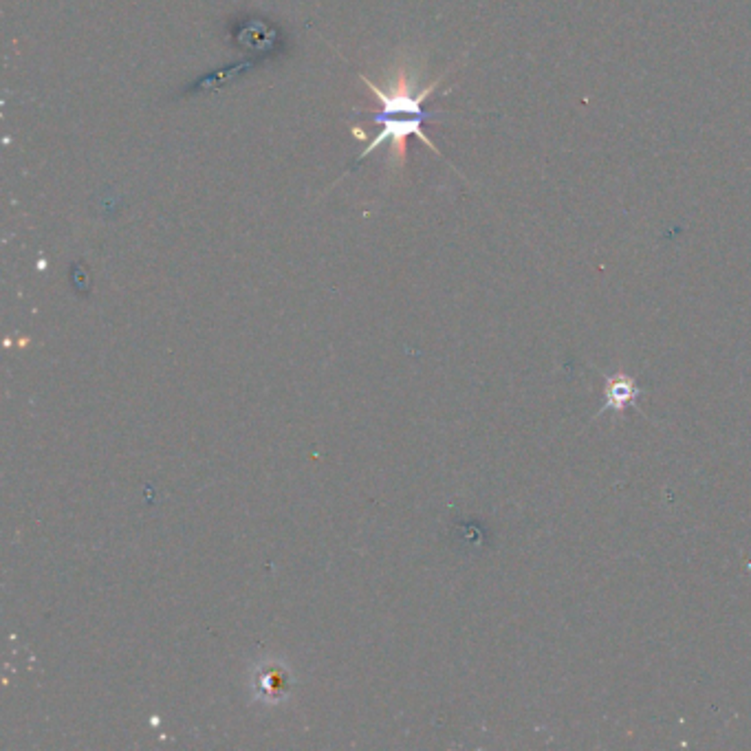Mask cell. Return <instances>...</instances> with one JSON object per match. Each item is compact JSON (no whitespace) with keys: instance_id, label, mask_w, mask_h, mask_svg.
Returning a JSON list of instances; mask_svg holds the SVG:
<instances>
[{"instance_id":"cell-1","label":"cell","mask_w":751,"mask_h":751,"mask_svg":"<svg viewBox=\"0 0 751 751\" xmlns=\"http://www.w3.org/2000/svg\"><path fill=\"white\" fill-rule=\"evenodd\" d=\"M637 394V390L633 388V382L630 379H622L619 384H613L610 388V403H628L633 401V397Z\"/></svg>"}]
</instances>
